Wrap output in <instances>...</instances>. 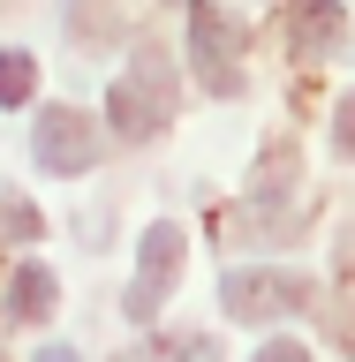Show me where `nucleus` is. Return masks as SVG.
Masks as SVG:
<instances>
[{"mask_svg": "<svg viewBox=\"0 0 355 362\" xmlns=\"http://www.w3.org/2000/svg\"><path fill=\"white\" fill-rule=\"evenodd\" d=\"M167 113H174V68H167L159 45H144V53L106 83V121H113L121 144H144V136L167 129Z\"/></svg>", "mask_w": 355, "mask_h": 362, "instance_id": "1", "label": "nucleus"}, {"mask_svg": "<svg viewBox=\"0 0 355 362\" xmlns=\"http://www.w3.org/2000/svg\"><path fill=\"white\" fill-rule=\"evenodd\" d=\"M98 151H106V129H98L84 106H45L38 129H30V158H38L45 174H61V181L91 174V166H98Z\"/></svg>", "mask_w": 355, "mask_h": 362, "instance_id": "2", "label": "nucleus"}, {"mask_svg": "<svg viewBox=\"0 0 355 362\" xmlns=\"http://www.w3.org/2000/svg\"><path fill=\"white\" fill-rule=\"evenodd\" d=\"M189 61H197L204 90H220V98H235L242 90V23L227 16L220 0H189Z\"/></svg>", "mask_w": 355, "mask_h": 362, "instance_id": "3", "label": "nucleus"}, {"mask_svg": "<svg viewBox=\"0 0 355 362\" xmlns=\"http://www.w3.org/2000/svg\"><path fill=\"white\" fill-rule=\"evenodd\" d=\"M220 302L227 317H242V325H265V317H288V310H310L317 287L303 279V272H227L220 279Z\"/></svg>", "mask_w": 355, "mask_h": 362, "instance_id": "4", "label": "nucleus"}, {"mask_svg": "<svg viewBox=\"0 0 355 362\" xmlns=\"http://www.w3.org/2000/svg\"><path fill=\"white\" fill-rule=\"evenodd\" d=\"M181 249H189V242H181V226H167V219L144 234V249H136V287H129V302H121L136 325H152V317H159V294L181 279Z\"/></svg>", "mask_w": 355, "mask_h": 362, "instance_id": "5", "label": "nucleus"}, {"mask_svg": "<svg viewBox=\"0 0 355 362\" xmlns=\"http://www.w3.org/2000/svg\"><path fill=\"white\" fill-rule=\"evenodd\" d=\"M348 38V8L340 0H288V53L295 61H325Z\"/></svg>", "mask_w": 355, "mask_h": 362, "instance_id": "6", "label": "nucleus"}, {"mask_svg": "<svg viewBox=\"0 0 355 362\" xmlns=\"http://www.w3.org/2000/svg\"><path fill=\"white\" fill-rule=\"evenodd\" d=\"M53 302H61V279L45 264H16V279H8V317H16V325H38V317H53Z\"/></svg>", "mask_w": 355, "mask_h": 362, "instance_id": "7", "label": "nucleus"}, {"mask_svg": "<svg viewBox=\"0 0 355 362\" xmlns=\"http://www.w3.org/2000/svg\"><path fill=\"white\" fill-rule=\"evenodd\" d=\"M38 83V61L23 53V45H0V106H23Z\"/></svg>", "mask_w": 355, "mask_h": 362, "instance_id": "8", "label": "nucleus"}, {"mask_svg": "<svg viewBox=\"0 0 355 362\" xmlns=\"http://www.w3.org/2000/svg\"><path fill=\"white\" fill-rule=\"evenodd\" d=\"M45 219H38V204H23V197H0V249H16V242H38Z\"/></svg>", "mask_w": 355, "mask_h": 362, "instance_id": "9", "label": "nucleus"}, {"mask_svg": "<svg viewBox=\"0 0 355 362\" xmlns=\"http://www.w3.org/2000/svg\"><path fill=\"white\" fill-rule=\"evenodd\" d=\"M333 144H340V158H355V90L340 98V113H333Z\"/></svg>", "mask_w": 355, "mask_h": 362, "instance_id": "10", "label": "nucleus"}, {"mask_svg": "<svg viewBox=\"0 0 355 362\" xmlns=\"http://www.w3.org/2000/svg\"><path fill=\"white\" fill-rule=\"evenodd\" d=\"M257 362H310V347H295V339H272V347H257Z\"/></svg>", "mask_w": 355, "mask_h": 362, "instance_id": "11", "label": "nucleus"}, {"mask_svg": "<svg viewBox=\"0 0 355 362\" xmlns=\"http://www.w3.org/2000/svg\"><path fill=\"white\" fill-rule=\"evenodd\" d=\"M38 362H84V355H76V347H45Z\"/></svg>", "mask_w": 355, "mask_h": 362, "instance_id": "12", "label": "nucleus"}]
</instances>
